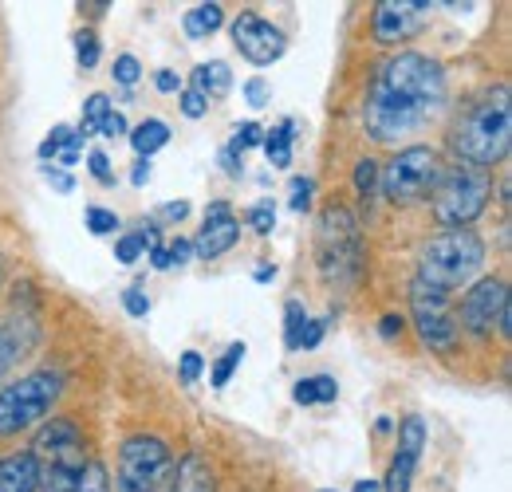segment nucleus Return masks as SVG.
<instances>
[{
    "instance_id": "f257e3e1",
    "label": "nucleus",
    "mask_w": 512,
    "mask_h": 492,
    "mask_svg": "<svg viewBox=\"0 0 512 492\" xmlns=\"http://www.w3.org/2000/svg\"><path fill=\"white\" fill-rule=\"evenodd\" d=\"M446 111V71L442 63L418 52H398L375 71L367 91L363 123L367 134L383 146L414 138L426 123Z\"/></svg>"
},
{
    "instance_id": "f03ea898",
    "label": "nucleus",
    "mask_w": 512,
    "mask_h": 492,
    "mask_svg": "<svg viewBox=\"0 0 512 492\" xmlns=\"http://www.w3.org/2000/svg\"><path fill=\"white\" fill-rule=\"evenodd\" d=\"M512 142V103L509 87L497 83L489 87L453 126V150L461 154V162L489 170L497 162H505Z\"/></svg>"
},
{
    "instance_id": "7ed1b4c3",
    "label": "nucleus",
    "mask_w": 512,
    "mask_h": 492,
    "mask_svg": "<svg viewBox=\"0 0 512 492\" xmlns=\"http://www.w3.org/2000/svg\"><path fill=\"white\" fill-rule=\"evenodd\" d=\"M485 264V245L473 229H446L438 233L430 245L422 248V260H418V280L438 288V292H457L465 288Z\"/></svg>"
},
{
    "instance_id": "20e7f679",
    "label": "nucleus",
    "mask_w": 512,
    "mask_h": 492,
    "mask_svg": "<svg viewBox=\"0 0 512 492\" xmlns=\"http://www.w3.org/2000/svg\"><path fill=\"white\" fill-rule=\"evenodd\" d=\"M60 394H64L60 370H36V374H24L20 382L4 386L0 390V437L36 430L52 414Z\"/></svg>"
},
{
    "instance_id": "39448f33",
    "label": "nucleus",
    "mask_w": 512,
    "mask_h": 492,
    "mask_svg": "<svg viewBox=\"0 0 512 492\" xmlns=\"http://www.w3.org/2000/svg\"><path fill=\"white\" fill-rule=\"evenodd\" d=\"M178 461L162 437L134 433L119 449V492H174Z\"/></svg>"
},
{
    "instance_id": "423d86ee",
    "label": "nucleus",
    "mask_w": 512,
    "mask_h": 492,
    "mask_svg": "<svg viewBox=\"0 0 512 492\" xmlns=\"http://www.w3.org/2000/svg\"><path fill=\"white\" fill-rule=\"evenodd\" d=\"M489 193H493V178L489 170H477L469 162H457L442 174V182L434 185V217L446 225V229H465L473 217L485 213L489 205Z\"/></svg>"
},
{
    "instance_id": "0eeeda50",
    "label": "nucleus",
    "mask_w": 512,
    "mask_h": 492,
    "mask_svg": "<svg viewBox=\"0 0 512 492\" xmlns=\"http://www.w3.org/2000/svg\"><path fill=\"white\" fill-rule=\"evenodd\" d=\"M442 174H446V166H442V154L434 146H406L386 162L379 182H383L390 205H414L426 193H434Z\"/></svg>"
},
{
    "instance_id": "6e6552de",
    "label": "nucleus",
    "mask_w": 512,
    "mask_h": 492,
    "mask_svg": "<svg viewBox=\"0 0 512 492\" xmlns=\"http://www.w3.org/2000/svg\"><path fill=\"white\" fill-rule=\"evenodd\" d=\"M363 264V237H359V221L331 205L320 217V272L331 284H347L359 276Z\"/></svg>"
},
{
    "instance_id": "1a4fd4ad",
    "label": "nucleus",
    "mask_w": 512,
    "mask_h": 492,
    "mask_svg": "<svg viewBox=\"0 0 512 492\" xmlns=\"http://www.w3.org/2000/svg\"><path fill=\"white\" fill-rule=\"evenodd\" d=\"M36 461H44V473H79L87 465V445L83 433L71 418H52L44 430L36 433V445L28 449Z\"/></svg>"
},
{
    "instance_id": "9d476101",
    "label": "nucleus",
    "mask_w": 512,
    "mask_h": 492,
    "mask_svg": "<svg viewBox=\"0 0 512 492\" xmlns=\"http://www.w3.org/2000/svg\"><path fill=\"white\" fill-rule=\"evenodd\" d=\"M410 311H414V323H418V335H422L426 347L449 351L457 343V319L449 311L446 292L414 280V288H410Z\"/></svg>"
},
{
    "instance_id": "9b49d317",
    "label": "nucleus",
    "mask_w": 512,
    "mask_h": 492,
    "mask_svg": "<svg viewBox=\"0 0 512 492\" xmlns=\"http://www.w3.org/2000/svg\"><path fill=\"white\" fill-rule=\"evenodd\" d=\"M434 8H438V4H430V0H383V4L375 8V20H371L375 40L386 44V48L414 40V36L430 24V12H434Z\"/></svg>"
},
{
    "instance_id": "f8f14e48",
    "label": "nucleus",
    "mask_w": 512,
    "mask_h": 492,
    "mask_svg": "<svg viewBox=\"0 0 512 492\" xmlns=\"http://www.w3.org/2000/svg\"><path fill=\"white\" fill-rule=\"evenodd\" d=\"M509 308V284L505 280H481L465 292L461 308H457V323L469 331V335H493V327L501 323V311Z\"/></svg>"
},
{
    "instance_id": "ddd939ff",
    "label": "nucleus",
    "mask_w": 512,
    "mask_h": 492,
    "mask_svg": "<svg viewBox=\"0 0 512 492\" xmlns=\"http://www.w3.org/2000/svg\"><path fill=\"white\" fill-rule=\"evenodd\" d=\"M233 44H237V52L249 63H256V67L276 63L284 56V48H288L284 32H280L276 24H268V20H260L256 12H241V16L233 20Z\"/></svg>"
},
{
    "instance_id": "4468645a",
    "label": "nucleus",
    "mask_w": 512,
    "mask_h": 492,
    "mask_svg": "<svg viewBox=\"0 0 512 492\" xmlns=\"http://www.w3.org/2000/svg\"><path fill=\"white\" fill-rule=\"evenodd\" d=\"M422 445H426V422L422 418H406L402 430H398V453H394L390 473H386L383 481L386 492H410L418 457H422Z\"/></svg>"
},
{
    "instance_id": "2eb2a0df",
    "label": "nucleus",
    "mask_w": 512,
    "mask_h": 492,
    "mask_svg": "<svg viewBox=\"0 0 512 492\" xmlns=\"http://www.w3.org/2000/svg\"><path fill=\"white\" fill-rule=\"evenodd\" d=\"M237 237H241V225H237L233 209H229L225 201H213V205L205 209V229H201L197 241H193V256L217 260L221 252H229V248L237 245Z\"/></svg>"
},
{
    "instance_id": "dca6fc26",
    "label": "nucleus",
    "mask_w": 512,
    "mask_h": 492,
    "mask_svg": "<svg viewBox=\"0 0 512 492\" xmlns=\"http://www.w3.org/2000/svg\"><path fill=\"white\" fill-rule=\"evenodd\" d=\"M40 473H44V469H40ZM40 489L44 492H111V481H107V465L87 461L79 473H44Z\"/></svg>"
},
{
    "instance_id": "f3484780",
    "label": "nucleus",
    "mask_w": 512,
    "mask_h": 492,
    "mask_svg": "<svg viewBox=\"0 0 512 492\" xmlns=\"http://www.w3.org/2000/svg\"><path fill=\"white\" fill-rule=\"evenodd\" d=\"M40 481H44L40 461L28 449L0 461V492H40Z\"/></svg>"
},
{
    "instance_id": "a211bd4d",
    "label": "nucleus",
    "mask_w": 512,
    "mask_h": 492,
    "mask_svg": "<svg viewBox=\"0 0 512 492\" xmlns=\"http://www.w3.org/2000/svg\"><path fill=\"white\" fill-rule=\"evenodd\" d=\"M174 492H213V469L201 453H186L174 473Z\"/></svg>"
},
{
    "instance_id": "6ab92c4d",
    "label": "nucleus",
    "mask_w": 512,
    "mask_h": 492,
    "mask_svg": "<svg viewBox=\"0 0 512 492\" xmlns=\"http://www.w3.org/2000/svg\"><path fill=\"white\" fill-rule=\"evenodd\" d=\"M193 83H197V87H193L197 95H205V99H225L229 87H233V71H229V63L209 60L193 71Z\"/></svg>"
},
{
    "instance_id": "aec40b11",
    "label": "nucleus",
    "mask_w": 512,
    "mask_h": 492,
    "mask_svg": "<svg viewBox=\"0 0 512 492\" xmlns=\"http://www.w3.org/2000/svg\"><path fill=\"white\" fill-rule=\"evenodd\" d=\"M221 24H225V8L221 4H197V8L186 12V20H182V28H186L190 40H209Z\"/></svg>"
},
{
    "instance_id": "412c9836",
    "label": "nucleus",
    "mask_w": 512,
    "mask_h": 492,
    "mask_svg": "<svg viewBox=\"0 0 512 492\" xmlns=\"http://www.w3.org/2000/svg\"><path fill=\"white\" fill-rule=\"evenodd\" d=\"M20 323H28V319H20ZM20 323L16 319H8V323H0V378L8 374V367L24 355V347L32 343V335H20Z\"/></svg>"
},
{
    "instance_id": "4be33fe9",
    "label": "nucleus",
    "mask_w": 512,
    "mask_h": 492,
    "mask_svg": "<svg viewBox=\"0 0 512 492\" xmlns=\"http://www.w3.org/2000/svg\"><path fill=\"white\" fill-rule=\"evenodd\" d=\"M166 142H170V126L162 123V119H146V123H138L130 130V146L138 150V158H150Z\"/></svg>"
},
{
    "instance_id": "5701e85b",
    "label": "nucleus",
    "mask_w": 512,
    "mask_h": 492,
    "mask_svg": "<svg viewBox=\"0 0 512 492\" xmlns=\"http://www.w3.org/2000/svg\"><path fill=\"white\" fill-rule=\"evenodd\" d=\"M292 398H296L300 406H312V402H335V398H339V386H335V378H331V374L300 378V382H296V390H292Z\"/></svg>"
},
{
    "instance_id": "b1692460",
    "label": "nucleus",
    "mask_w": 512,
    "mask_h": 492,
    "mask_svg": "<svg viewBox=\"0 0 512 492\" xmlns=\"http://www.w3.org/2000/svg\"><path fill=\"white\" fill-rule=\"evenodd\" d=\"M292 130H296V123H284V126H276V130H268L264 142H260L264 154H268V162H272L276 170H284V166L292 162V138H296Z\"/></svg>"
},
{
    "instance_id": "393cba45",
    "label": "nucleus",
    "mask_w": 512,
    "mask_h": 492,
    "mask_svg": "<svg viewBox=\"0 0 512 492\" xmlns=\"http://www.w3.org/2000/svg\"><path fill=\"white\" fill-rule=\"evenodd\" d=\"M111 115V99L107 95H91L87 103H83V123H79V138H87V134H99V123Z\"/></svg>"
},
{
    "instance_id": "a878e982",
    "label": "nucleus",
    "mask_w": 512,
    "mask_h": 492,
    "mask_svg": "<svg viewBox=\"0 0 512 492\" xmlns=\"http://www.w3.org/2000/svg\"><path fill=\"white\" fill-rule=\"evenodd\" d=\"M67 146H83V138H79L71 126H56V130H52V134L40 142V158L48 162V158H56V154H60V150H67Z\"/></svg>"
},
{
    "instance_id": "bb28decb",
    "label": "nucleus",
    "mask_w": 512,
    "mask_h": 492,
    "mask_svg": "<svg viewBox=\"0 0 512 492\" xmlns=\"http://www.w3.org/2000/svg\"><path fill=\"white\" fill-rule=\"evenodd\" d=\"M241 359H245V343H233V347L217 359V367H213V386H229V378H233V370L241 367Z\"/></svg>"
},
{
    "instance_id": "cd10ccee",
    "label": "nucleus",
    "mask_w": 512,
    "mask_h": 492,
    "mask_svg": "<svg viewBox=\"0 0 512 492\" xmlns=\"http://www.w3.org/2000/svg\"><path fill=\"white\" fill-rule=\"evenodd\" d=\"M284 343L296 351V343H300V331H304V323H308V315H304V304L300 300H288V308H284Z\"/></svg>"
},
{
    "instance_id": "c85d7f7f",
    "label": "nucleus",
    "mask_w": 512,
    "mask_h": 492,
    "mask_svg": "<svg viewBox=\"0 0 512 492\" xmlns=\"http://www.w3.org/2000/svg\"><path fill=\"white\" fill-rule=\"evenodd\" d=\"M75 60L83 71H91L99 63V36L95 32H75Z\"/></svg>"
},
{
    "instance_id": "c756f323",
    "label": "nucleus",
    "mask_w": 512,
    "mask_h": 492,
    "mask_svg": "<svg viewBox=\"0 0 512 492\" xmlns=\"http://www.w3.org/2000/svg\"><path fill=\"white\" fill-rule=\"evenodd\" d=\"M87 229H91L95 237H107V233H115V229H119V217H115L111 209L91 205V209H87Z\"/></svg>"
},
{
    "instance_id": "7c9ffc66",
    "label": "nucleus",
    "mask_w": 512,
    "mask_h": 492,
    "mask_svg": "<svg viewBox=\"0 0 512 492\" xmlns=\"http://www.w3.org/2000/svg\"><path fill=\"white\" fill-rule=\"evenodd\" d=\"M375 185H379V166H375L371 158H363V162L355 166V189H359L363 197H375Z\"/></svg>"
},
{
    "instance_id": "2f4dec72",
    "label": "nucleus",
    "mask_w": 512,
    "mask_h": 492,
    "mask_svg": "<svg viewBox=\"0 0 512 492\" xmlns=\"http://www.w3.org/2000/svg\"><path fill=\"white\" fill-rule=\"evenodd\" d=\"M249 225H253L260 237L272 233V225H276V209H272V201H260L256 209H249Z\"/></svg>"
},
{
    "instance_id": "473e14b6",
    "label": "nucleus",
    "mask_w": 512,
    "mask_h": 492,
    "mask_svg": "<svg viewBox=\"0 0 512 492\" xmlns=\"http://www.w3.org/2000/svg\"><path fill=\"white\" fill-rule=\"evenodd\" d=\"M111 75H115V83H123V87H134V83H138V75H142V63L134 60V56H119Z\"/></svg>"
},
{
    "instance_id": "72a5a7b5",
    "label": "nucleus",
    "mask_w": 512,
    "mask_h": 492,
    "mask_svg": "<svg viewBox=\"0 0 512 492\" xmlns=\"http://www.w3.org/2000/svg\"><path fill=\"white\" fill-rule=\"evenodd\" d=\"M260 142H264V130H260L256 123H241L237 126V138H233V150L245 154V150H253V146H260Z\"/></svg>"
},
{
    "instance_id": "f704fd0d",
    "label": "nucleus",
    "mask_w": 512,
    "mask_h": 492,
    "mask_svg": "<svg viewBox=\"0 0 512 492\" xmlns=\"http://www.w3.org/2000/svg\"><path fill=\"white\" fill-rule=\"evenodd\" d=\"M245 99H249L253 111H260V107L272 103V87H268L264 79H249V83H245Z\"/></svg>"
},
{
    "instance_id": "c9c22d12",
    "label": "nucleus",
    "mask_w": 512,
    "mask_h": 492,
    "mask_svg": "<svg viewBox=\"0 0 512 492\" xmlns=\"http://www.w3.org/2000/svg\"><path fill=\"white\" fill-rule=\"evenodd\" d=\"M87 166H91V174H95V182L111 185L115 182V174H111V158L103 154V150H95L91 158H87Z\"/></svg>"
},
{
    "instance_id": "e433bc0d",
    "label": "nucleus",
    "mask_w": 512,
    "mask_h": 492,
    "mask_svg": "<svg viewBox=\"0 0 512 492\" xmlns=\"http://www.w3.org/2000/svg\"><path fill=\"white\" fill-rule=\"evenodd\" d=\"M209 111V99L205 95H197V91H182V115L186 119H201Z\"/></svg>"
},
{
    "instance_id": "4c0bfd02",
    "label": "nucleus",
    "mask_w": 512,
    "mask_h": 492,
    "mask_svg": "<svg viewBox=\"0 0 512 492\" xmlns=\"http://www.w3.org/2000/svg\"><path fill=\"white\" fill-rule=\"evenodd\" d=\"M142 248H146V245L138 241V233H127V237H119V245H115V256H119L123 264H134Z\"/></svg>"
},
{
    "instance_id": "58836bf2",
    "label": "nucleus",
    "mask_w": 512,
    "mask_h": 492,
    "mask_svg": "<svg viewBox=\"0 0 512 492\" xmlns=\"http://www.w3.org/2000/svg\"><path fill=\"white\" fill-rule=\"evenodd\" d=\"M123 308H127V315H134V319H146V311H150V300H146L138 288H127V292H123Z\"/></svg>"
},
{
    "instance_id": "ea45409f",
    "label": "nucleus",
    "mask_w": 512,
    "mask_h": 492,
    "mask_svg": "<svg viewBox=\"0 0 512 492\" xmlns=\"http://www.w3.org/2000/svg\"><path fill=\"white\" fill-rule=\"evenodd\" d=\"M99 134H103V138H123V134H127V119H123V111H115V107H111V115L99 123Z\"/></svg>"
},
{
    "instance_id": "a19ab883",
    "label": "nucleus",
    "mask_w": 512,
    "mask_h": 492,
    "mask_svg": "<svg viewBox=\"0 0 512 492\" xmlns=\"http://www.w3.org/2000/svg\"><path fill=\"white\" fill-rule=\"evenodd\" d=\"M312 189H316V185L308 182V178H296V182H292V209H296V213L312 205Z\"/></svg>"
},
{
    "instance_id": "79ce46f5",
    "label": "nucleus",
    "mask_w": 512,
    "mask_h": 492,
    "mask_svg": "<svg viewBox=\"0 0 512 492\" xmlns=\"http://www.w3.org/2000/svg\"><path fill=\"white\" fill-rule=\"evenodd\" d=\"M320 339H323V323H320V319H308V323H304V331H300V343H296V351H300V347H304V351H312Z\"/></svg>"
},
{
    "instance_id": "37998d69",
    "label": "nucleus",
    "mask_w": 512,
    "mask_h": 492,
    "mask_svg": "<svg viewBox=\"0 0 512 492\" xmlns=\"http://www.w3.org/2000/svg\"><path fill=\"white\" fill-rule=\"evenodd\" d=\"M197 378H201V355H197V351H186V355H182V382L193 386Z\"/></svg>"
},
{
    "instance_id": "c03bdc74",
    "label": "nucleus",
    "mask_w": 512,
    "mask_h": 492,
    "mask_svg": "<svg viewBox=\"0 0 512 492\" xmlns=\"http://www.w3.org/2000/svg\"><path fill=\"white\" fill-rule=\"evenodd\" d=\"M154 87H158L162 95H174V91H182V75H178V71H158V75H154Z\"/></svg>"
},
{
    "instance_id": "a18cd8bd",
    "label": "nucleus",
    "mask_w": 512,
    "mask_h": 492,
    "mask_svg": "<svg viewBox=\"0 0 512 492\" xmlns=\"http://www.w3.org/2000/svg\"><path fill=\"white\" fill-rule=\"evenodd\" d=\"M166 252H170V264H190V260H193V241L178 237V241L166 248Z\"/></svg>"
},
{
    "instance_id": "49530a36",
    "label": "nucleus",
    "mask_w": 512,
    "mask_h": 492,
    "mask_svg": "<svg viewBox=\"0 0 512 492\" xmlns=\"http://www.w3.org/2000/svg\"><path fill=\"white\" fill-rule=\"evenodd\" d=\"M241 158H245V154H241V150H233V146H225V150H221V166H225V174H229V178H241Z\"/></svg>"
},
{
    "instance_id": "de8ad7c7",
    "label": "nucleus",
    "mask_w": 512,
    "mask_h": 492,
    "mask_svg": "<svg viewBox=\"0 0 512 492\" xmlns=\"http://www.w3.org/2000/svg\"><path fill=\"white\" fill-rule=\"evenodd\" d=\"M186 213H190L186 201H170V205H162V217H166V221H186Z\"/></svg>"
},
{
    "instance_id": "09e8293b",
    "label": "nucleus",
    "mask_w": 512,
    "mask_h": 492,
    "mask_svg": "<svg viewBox=\"0 0 512 492\" xmlns=\"http://www.w3.org/2000/svg\"><path fill=\"white\" fill-rule=\"evenodd\" d=\"M44 178H48V182L56 185L60 193H71V178H67V174H60V170H52V166H44Z\"/></svg>"
},
{
    "instance_id": "8fccbe9b",
    "label": "nucleus",
    "mask_w": 512,
    "mask_h": 492,
    "mask_svg": "<svg viewBox=\"0 0 512 492\" xmlns=\"http://www.w3.org/2000/svg\"><path fill=\"white\" fill-rule=\"evenodd\" d=\"M130 182H134V185L150 182V158H138V162H134V174H130Z\"/></svg>"
},
{
    "instance_id": "3c124183",
    "label": "nucleus",
    "mask_w": 512,
    "mask_h": 492,
    "mask_svg": "<svg viewBox=\"0 0 512 492\" xmlns=\"http://www.w3.org/2000/svg\"><path fill=\"white\" fill-rule=\"evenodd\" d=\"M379 331H383V339H394V335H402V319H398V315H386Z\"/></svg>"
},
{
    "instance_id": "603ef678",
    "label": "nucleus",
    "mask_w": 512,
    "mask_h": 492,
    "mask_svg": "<svg viewBox=\"0 0 512 492\" xmlns=\"http://www.w3.org/2000/svg\"><path fill=\"white\" fill-rule=\"evenodd\" d=\"M150 264H154L158 272H162V268H170V252H166L162 245H154L150 248Z\"/></svg>"
},
{
    "instance_id": "864d4df0",
    "label": "nucleus",
    "mask_w": 512,
    "mask_h": 492,
    "mask_svg": "<svg viewBox=\"0 0 512 492\" xmlns=\"http://www.w3.org/2000/svg\"><path fill=\"white\" fill-rule=\"evenodd\" d=\"M56 158H60L64 166H75V162H79V146H67V150H60Z\"/></svg>"
},
{
    "instance_id": "5fc2aeb1",
    "label": "nucleus",
    "mask_w": 512,
    "mask_h": 492,
    "mask_svg": "<svg viewBox=\"0 0 512 492\" xmlns=\"http://www.w3.org/2000/svg\"><path fill=\"white\" fill-rule=\"evenodd\" d=\"M253 276H256V280H260V284H268V280L276 276V268H272V264H260V268H256Z\"/></svg>"
},
{
    "instance_id": "6e6d98bb",
    "label": "nucleus",
    "mask_w": 512,
    "mask_h": 492,
    "mask_svg": "<svg viewBox=\"0 0 512 492\" xmlns=\"http://www.w3.org/2000/svg\"><path fill=\"white\" fill-rule=\"evenodd\" d=\"M355 492H383V485H379V481H371V477H367V481H355Z\"/></svg>"
},
{
    "instance_id": "4d7b16f0",
    "label": "nucleus",
    "mask_w": 512,
    "mask_h": 492,
    "mask_svg": "<svg viewBox=\"0 0 512 492\" xmlns=\"http://www.w3.org/2000/svg\"><path fill=\"white\" fill-rule=\"evenodd\" d=\"M323 492H335V489H323Z\"/></svg>"
}]
</instances>
